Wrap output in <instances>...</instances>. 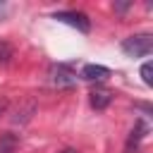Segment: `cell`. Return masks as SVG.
Wrapping results in <instances>:
<instances>
[{"mask_svg":"<svg viewBox=\"0 0 153 153\" xmlns=\"http://www.w3.org/2000/svg\"><path fill=\"white\" fill-rule=\"evenodd\" d=\"M122 50L129 55V57H143L153 50V36L151 33H136V36H129L122 41Z\"/></svg>","mask_w":153,"mask_h":153,"instance_id":"obj_1","label":"cell"},{"mask_svg":"<svg viewBox=\"0 0 153 153\" xmlns=\"http://www.w3.org/2000/svg\"><path fill=\"white\" fill-rule=\"evenodd\" d=\"M55 19L62 22V24H69V26H76L79 31H88L91 24L86 19L84 12H55Z\"/></svg>","mask_w":153,"mask_h":153,"instance_id":"obj_2","label":"cell"},{"mask_svg":"<svg viewBox=\"0 0 153 153\" xmlns=\"http://www.w3.org/2000/svg\"><path fill=\"white\" fill-rule=\"evenodd\" d=\"M74 81H76V76H74L67 67L57 65V67L50 69V84H53V86H57V88H67V86H74Z\"/></svg>","mask_w":153,"mask_h":153,"instance_id":"obj_3","label":"cell"},{"mask_svg":"<svg viewBox=\"0 0 153 153\" xmlns=\"http://www.w3.org/2000/svg\"><path fill=\"white\" fill-rule=\"evenodd\" d=\"M33 115H36V103H33V100H24V103H19L17 110L12 112V122H14V124H26Z\"/></svg>","mask_w":153,"mask_h":153,"instance_id":"obj_4","label":"cell"},{"mask_svg":"<svg viewBox=\"0 0 153 153\" xmlns=\"http://www.w3.org/2000/svg\"><path fill=\"white\" fill-rule=\"evenodd\" d=\"M146 131H148V124H146L143 120H139V122H136V127L131 129L129 139H127V148H124V153H134V151H136V146H139V141L146 136Z\"/></svg>","mask_w":153,"mask_h":153,"instance_id":"obj_5","label":"cell"},{"mask_svg":"<svg viewBox=\"0 0 153 153\" xmlns=\"http://www.w3.org/2000/svg\"><path fill=\"white\" fill-rule=\"evenodd\" d=\"M81 76L86 81H103L105 76H110V69L103 65H84L81 67Z\"/></svg>","mask_w":153,"mask_h":153,"instance_id":"obj_6","label":"cell"},{"mask_svg":"<svg viewBox=\"0 0 153 153\" xmlns=\"http://www.w3.org/2000/svg\"><path fill=\"white\" fill-rule=\"evenodd\" d=\"M110 100H112V93H110L108 88H93V91H91V108L105 110V108L110 105Z\"/></svg>","mask_w":153,"mask_h":153,"instance_id":"obj_7","label":"cell"},{"mask_svg":"<svg viewBox=\"0 0 153 153\" xmlns=\"http://www.w3.org/2000/svg\"><path fill=\"white\" fill-rule=\"evenodd\" d=\"M12 57V45L7 41H0V65H7Z\"/></svg>","mask_w":153,"mask_h":153,"instance_id":"obj_8","label":"cell"},{"mask_svg":"<svg viewBox=\"0 0 153 153\" xmlns=\"http://www.w3.org/2000/svg\"><path fill=\"white\" fill-rule=\"evenodd\" d=\"M141 76H143V84H146V86L153 84V65H151V62H146V65L141 67Z\"/></svg>","mask_w":153,"mask_h":153,"instance_id":"obj_9","label":"cell"},{"mask_svg":"<svg viewBox=\"0 0 153 153\" xmlns=\"http://www.w3.org/2000/svg\"><path fill=\"white\" fill-rule=\"evenodd\" d=\"M7 108H10V100H7V98H0V115H5Z\"/></svg>","mask_w":153,"mask_h":153,"instance_id":"obj_10","label":"cell"},{"mask_svg":"<svg viewBox=\"0 0 153 153\" xmlns=\"http://www.w3.org/2000/svg\"><path fill=\"white\" fill-rule=\"evenodd\" d=\"M127 7H129V2H115V10H117V12H124Z\"/></svg>","mask_w":153,"mask_h":153,"instance_id":"obj_11","label":"cell"},{"mask_svg":"<svg viewBox=\"0 0 153 153\" xmlns=\"http://www.w3.org/2000/svg\"><path fill=\"white\" fill-rule=\"evenodd\" d=\"M62 153H76V151H72V148H67V151H62Z\"/></svg>","mask_w":153,"mask_h":153,"instance_id":"obj_12","label":"cell"},{"mask_svg":"<svg viewBox=\"0 0 153 153\" xmlns=\"http://www.w3.org/2000/svg\"><path fill=\"white\" fill-rule=\"evenodd\" d=\"M2 10H5V7H2V5H0V17H2Z\"/></svg>","mask_w":153,"mask_h":153,"instance_id":"obj_13","label":"cell"}]
</instances>
